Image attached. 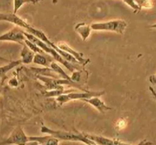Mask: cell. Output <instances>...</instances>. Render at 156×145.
<instances>
[{"instance_id": "1", "label": "cell", "mask_w": 156, "mask_h": 145, "mask_svg": "<svg viewBox=\"0 0 156 145\" xmlns=\"http://www.w3.org/2000/svg\"><path fill=\"white\" fill-rule=\"evenodd\" d=\"M41 131L42 133H47L50 135L54 136L59 140H70V141L82 142L87 145H97L94 141L90 139L87 138L83 133H72L64 131H56L52 130L48 127L42 125Z\"/></svg>"}, {"instance_id": "2", "label": "cell", "mask_w": 156, "mask_h": 145, "mask_svg": "<svg viewBox=\"0 0 156 145\" xmlns=\"http://www.w3.org/2000/svg\"><path fill=\"white\" fill-rule=\"evenodd\" d=\"M90 27L94 31H108L123 34L127 28V23L124 20L116 19L109 21L94 23L90 25Z\"/></svg>"}, {"instance_id": "3", "label": "cell", "mask_w": 156, "mask_h": 145, "mask_svg": "<svg viewBox=\"0 0 156 145\" xmlns=\"http://www.w3.org/2000/svg\"><path fill=\"white\" fill-rule=\"evenodd\" d=\"M104 94L103 91H87L83 93L73 92V91L67 94H62L58 96L56 98V101L59 104H63L64 103H67L70 101H76V100H83V99H89V98L94 97H98Z\"/></svg>"}, {"instance_id": "4", "label": "cell", "mask_w": 156, "mask_h": 145, "mask_svg": "<svg viewBox=\"0 0 156 145\" xmlns=\"http://www.w3.org/2000/svg\"><path fill=\"white\" fill-rule=\"evenodd\" d=\"M28 137L24 132L21 126H17L8 138L0 141V145H25L28 141Z\"/></svg>"}, {"instance_id": "5", "label": "cell", "mask_w": 156, "mask_h": 145, "mask_svg": "<svg viewBox=\"0 0 156 145\" xmlns=\"http://www.w3.org/2000/svg\"><path fill=\"white\" fill-rule=\"evenodd\" d=\"M25 37L24 34V31L19 29V28H14L10 30L8 32L0 35V41H12L16 42L19 44L24 45L23 42H25Z\"/></svg>"}, {"instance_id": "6", "label": "cell", "mask_w": 156, "mask_h": 145, "mask_svg": "<svg viewBox=\"0 0 156 145\" xmlns=\"http://www.w3.org/2000/svg\"><path fill=\"white\" fill-rule=\"evenodd\" d=\"M87 138L90 139L93 141L95 142L97 145H130L128 143L121 142L120 140L116 139H110L107 137H102L98 135H93V134H84Z\"/></svg>"}, {"instance_id": "7", "label": "cell", "mask_w": 156, "mask_h": 145, "mask_svg": "<svg viewBox=\"0 0 156 145\" xmlns=\"http://www.w3.org/2000/svg\"><path fill=\"white\" fill-rule=\"evenodd\" d=\"M56 45L58 48L61 49V50H64V51L68 53L69 54L72 55V56H73V57L78 61V62H79L80 65H84L90 62V59H84V58L83 57V54H82V53H78V52L74 51V50H73V49H71V48L67 44V43H64V42H59V43Z\"/></svg>"}, {"instance_id": "8", "label": "cell", "mask_w": 156, "mask_h": 145, "mask_svg": "<svg viewBox=\"0 0 156 145\" xmlns=\"http://www.w3.org/2000/svg\"><path fill=\"white\" fill-rule=\"evenodd\" d=\"M29 140H34L39 143V145H58L60 140L56 138L54 136L48 135L43 136V137H37V136H30L28 137Z\"/></svg>"}, {"instance_id": "9", "label": "cell", "mask_w": 156, "mask_h": 145, "mask_svg": "<svg viewBox=\"0 0 156 145\" xmlns=\"http://www.w3.org/2000/svg\"><path fill=\"white\" fill-rule=\"evenodd\" d=\"M82 101L90 104L91 106H93L94 108L97 109L100 113H105L106 111L111 110V108L108 107L104 104V102L103 101H101L100 98L98 97H94L89 98V99H83Z\"/></svg>"}, {"instance_id": "10", "label": "cell", "mask_w": 156, "mask_h": 145, "mask_svg": "<svg viewBox=\"0 0 156 145\" xmlns=\"http://www.w3.org/2000/svg\"><path fill=\"white\" fill-rule=\"evenodd\" d=\"M0 21H8L16 25L17 26L21 27L23 24L24 20L16 15L14 13L5 14V13H0Z\"/></svg>"}, {"instance_id": "11", "label": "cell", "mask_w": 156, "mask_h": 145, "mask_svg": "<svg viewBox=\"0 0 156 145\" xmlns=\"http://www.w3.org/2000/svg\"><path fill=\"white\" fill-rule=\"evenodd\" d=\"M74 29L76 33L80 34L82 40L83 41H86L88 39V37H90V34L92 28H91L90 25H86L85 23H80L77 24L75 26Z\"/></svg>"}, {"instance_id": "12", "label": "cell", "mask_w": 156, "mask_h": 145, "mask_svg": "<svg viewBox=\"0 0 156 145\" xmlns=\"http://www.w3.org/2000/svg\"><path fill=\"white\" fill-rule=\"evenodd\" d=\"M34 52L31 51L26 45L24 44V49L22 50V53H21V56H22V62L25 64L31 63L33 61V59H34Z\"/></svg>"}, {"instance_id": "13", "label": "cell", "mask_w": 156, "mask_h": 145, "mask_svg": "<svg viewBox=\"0 0 156 145\" xmlns=\"http://www.w3.org/2000/svg\"><path fill=\"white\" fill-rule=\"evenodd\" d=\"M22 60H18V61H12V62H9L7 65H4V66L0 67V79H3L5 77V74L8 71H9L10 70L14 68L15 67L18 66L19 65H20L22 63Z\"/></svg>"}, {"instance_id": "14", "label": "cell", "mask_w": 156, "mask_h": 145, "mask_svg": "<svg viewBox=\"0 0 156 145\" xmlns=\"http://www.w3.org/2000/svg\"><path fill=\"white\" fill-rule=\"evenodd\" d=\"M33 62L37 65L48 67L49 65V62H51V61H48L47 56H45V53H43V54L36 53L34 56V59H33Z\"/></svg>"}, {"instance_id": "15", "label": "cell", "mask_w": 156, "mask_h": 145, "mask_svg": "<svg viewBox=\"0 0 156 145\" xmlns=\"http://www.w3.org/2000/svg\"><path fill=\"white\" fill-rule=\"evenodd\" d=\"M51 69L53 70L55 73H57V74H59L60 77H62L63 79H66V80H68V81H70L73 82V81H72L71 77H69V76L67 75V74H66L64 71H63L62 68H61V67H60L59 65L56 63V62H51Z\"/></svg>"}, {"instance_id": "16", "label": "cell", "mask_w": 156, "mask_h": 145, "mask_svg": "<svg viewBox=\"0 0 156 145\" xmlns=\"http://www.w3.org/2000/svg\"><path fill=\"white\" fill-rule=\"evenodd\" d=\"M40 0H14V9H13V13L16 14L17 12L19 11V8L25 3L28 2H32V3H37Z\"/></svg>"}, {"instance_id": "17", "label": "cell", "mask_w": 156, "mask_h": 145, "mask_svg": "<svg viewBox=\"0 0 156 145\" xmlns=\"http://www.w3.org/2000/svg\"><path fill=\"white\" fill-rule=\"evenodd\" d=\"M25 45H26V46L29 48L30 50H31L32 52H34V53H41V54L46 53H44V52L41 50V48L39 47V46H37L35 43H32V42L30 41V40H27V39H25Z\"/></svg>"}, {"instance_id": "18", "label": "cell", "mask_w": 156, "mask_h": 145, "mask_svg": "<svg viewBox=\"0 0 156 145\" xmlns=\"http://www.w3.org/2000/svg\"><path fill=\"white\" fill-rule=\"evenodd\" d=\"M126 125V122L124 119H119L118 122H117V124H116V126L117 128H119V129H121V128H125Z\"/></svg>"}, {"instance_id": "19", "label": "cell", "mask_w": 156, "mask_h": 145, "mask_svg": "<svg viewBox=\"0 0 156 145\" xmlns=\"http://www.w3.org/2000/svg\"><path fill=\"white\" fill-rule=\"evenodd\" d=\"M80 77V74L79 72H73V76L71 77L72 81H79Z\"/></svg>"}, {"instance_id": "20", "label": "cell", "mask_w": 156, "mask_h": 145, "mask_svg": "<svg viewBox=\"0 0 156 145\" xmlns=\"http://www.w3.org/2000/svg\"><path fill=\"white\" fill-rule=\"evenodd\" d=\"M149 81L151 82L152 84L156 85V74H152L149 77Z\"/></svg>"}, {"instance_id": "21", "label": "cell", "mask_w": 156, "mask_h": 145, "mask_svg": "<svg viewBox=\"0 0 156 145\" xmlns=\"http://www.w3.org/2000/svg\"><path fill=\"white\" fill-rule=\"evenodd\" d=\"M25 145H39V143L34 140H28Z\"/></svg>"}, {"instance_id": "22", "label": "cell", "mask_w": 156, "mask_h": 145, "mask_svg": "<svg viewBox=\"0 0 156 145\" xmlns=\"http://www.w3.org/2000/svg\"><path fill=\"white\" fill-rule=\"evenodd\" d=\"M149 90H150V91H151V94H152V95H153V97H154V99L156 100V92H155V91H154V90L153 89V88L151 87H149Z\"/></svg>"}, {"instance_id": "23", "label": "cell", "mask_w": 156, "mask_h": 145, "mask_svg": "<svg viewBox=\"0 0 156 145\" xmlns=\"http://www.w3.org/2000/svg\"><path fill=\"white\" fill-rule=\"evenodd\" d=\"M144 145H152V143H151V142L148 141V140H146V142L144 143Z\"/></svg>"}, {"instance_id": "24", "label": "cell", "mask_w": 156, "mask_h": 145, "mask_svg": "<svg viewBox=\"0 0 156 145\" xmlns=\"http://www.w3.org/2000/svg\"><path fill=\"white\" fill-rule=\"evenodd\" d=\"M150 28H154V29H156V23L154 24V25H151V26H150Z\"/></svg>"}, {"instance_id": "25", "label": "cell", "mask_w": 156, "mask_h": 145, "mask_svg": "<svg viewBox=\"0 0 156 145\" xmlns=\"http://www.w3.org/2000/svg\"><path fill=\"white\" fill-rule=\"evenodd\" d=\"M2 87L0 86V94L2 93Z\"/></svg>"}]
</instances>
